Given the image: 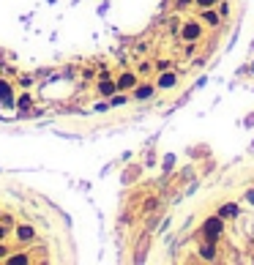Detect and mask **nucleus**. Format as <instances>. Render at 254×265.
I'll return each mask as SVG.
<instances>
[{"instance_id": "1", "label": "nucleus", "mask_w": 254, "mask_h": 265, "mask_svg": "<svg viewBox=\"0 0 254 265\" xmlns=\"http://www.w3.org/2000/svg\"><path fill=\"white\" fill-rule=\"evenodd\" d=\"M44 208L22 186L0 181V263H41L47 260Z\"/></svg>"}, {"instance_id": "2", "label": "nucleus", "mask_w": 254, "mask_h": 265, "mask_svg": "<svg viewBox=\"0 0 254 265\" xmlns=\"http://www.w3.org/2000/svg\"><path fill=\"white\" fill-rule=\"evenodd\" d=\"M219 233H222V222H219V219H211V222L205 224V235L208 238H216Z\"/></svg>"}, {"instance_id": "3", "label": "nucleus", "mask_w": 254, "mask_h": 265, "mask_svg": "<svg viewBox=\"0 0 254 265\" xmlns=\"http://www.w3.org/2000/svg\"><path fill=\"white\" fill-rule=\"evenodd\" d=\"M183 36H186V38H197L200 36V27L197 25H186V27H183Z\"/></svg>"}, {"instance_id": "4", "label": "nucleus", "mask_w": 254, "mask_h": 265, "mask_svg": "<svg viewBox=\"0 0 254 265\" xmlns=\"http://www.w3.org/2000/svg\"><path fill=\"white\" fill-rule=\"evenodd\" d=\"M172 82H175V79H172V74H164V77L159 79V85H161V88H170Z\"/></svg>"}, {"instance_id": "5", "label": "nucleus", "mask_w": 254, "mask_h": 265, "mask_svg": "<svg viewBox=\"0 0 254 265\" xmlns=\"http://www.w3.org/2000/svg\"><path fill=\"white\" fill-rule=\"evenodd\" d=\"M222 216H235V205H227V208H222Z\"/></svg>"}, {"instance_id": "6", "label": "nucleus", "mask_w": 254, "mask_h": 265, "mask_svg": "<svg viewBox=\"0 0 254 265\" xmlns=\"http://www.w3.org/2000/svg\"><path fill=\"white\" fill-rule=\"evenodd\" d=\"M200 3H203V5H211V3H216V0H200Z\"/></svg>"}]
</instances>
